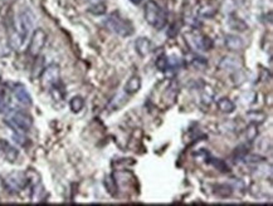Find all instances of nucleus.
<instances>
[{"label":"nucleus","instance_id":"18","mask_svg":"<svg viewBox=\"0 0 273 206\" xmlns=\"http://www.w3.org/2000/svg\"><path fill=\"white\" fill-rule=\"evenodd\" d=\"M213 100H214V92H213V89H211L209 85H206L202 93L203 104H205V106H210V103L213 102Z\"/></svg>","mask_w":273,"mask_h":206},{"label":"nucleus","instance_id":"11","mask_svg":"<svg viewBox=\"0 0 273 206\" xmlns=\"http://www.w3.org/2000/svg\"><path fill=\"white\" fill-rule=\"evenodd\" d=\"M224 44L229 50H241L243 49L246 43H244L243 38H241L237 34H227L226 39H224Z\"/></svg>","mask_w":273,"mask_h":206},{"label":"nucleus","instance_id":"16","mask_svg":"<svg viewBox=\"0 0 273 206\" xmlns=\"http://www.w3.org/2000/svg\"><path fill=\"white\" fill-rule=\"evenodd\" d=\"M85 107V100L81 96H74L72 100L69 101V108L73 113H79Z\"/></svg>","mask_w":273,"mask_h":206},{"label":"nucleus","instance_id":"14","mask_svg":"<svg viewBox=\"0 0 273 206\" xmlns=\"http://www.w3.org/2000/svg\"><path fill=\"white\" fill-rule=\"evenodd\" d=\"M228 25L230 27V29L237 30V32L239 33H243L248 29V24H247L243 19L234 17V15L228 19Z\"/></svg>","mask_w":273,"mask_h":206},{"label":"nucleus","instance_id":"27","mask_svg":"<svg viewBox=\"0 0 273 206\" xmlns=\"http://www.w3.org/2000/svg\"><path fill=\"white\" fill-rule=\"evenodd\" d=\"M44 190H43V186L41 184L38 185H35L34 188H33V195H32V199L34 201H39L42 199V195H43Z\"/></svg>","mask_w":273,"mask_h":206},{"label":"nucleus","instance_id":"22","mask_svg":"<svg viewBox=\"0 0 273 206\" xmlns=\"http://www.w3.org/2000/svg\"><path fill=\"white\" fill-rule=\"evenodd\" d=\"M209 164L214 166L217 170H219L220 172H229V166L227 165L226 161L220 159H210L209 160Z\"/></svg>","mask_w":273,"mask_h":206},{"label":"nucleus","instance_id":"3","mask_svg":"<svg viewBox=\"0 0 273 206\" xmlns=\"http://www.w3.org/2000/svg\"><path fill=\"white\" fill-rule=\"evenodd\" d=\"M5 124L17 133H24L32 128L33 118L32 116L22 111H12L6 117Z\"/></svg>","mask_w":273,"mask_h":206},{"label":"nucleus","instance_id":"28","mask_svg":"<svg viewBox=\"0 0 273 206\" xmlns=\"http://www.w3.org/2000/svg\"><path fill=\"white\" fill-rule=\"evenodd\" d=\"M9 108V97L6 96V93L1 92L0 93V112H4Z\"/></svg>","mask_w":273,"mask_h":206},{"label":"nucleus","instance_id":"17","mask_svg":"<svg viewBox=\"0 0 273 206\" xmlns=\"http://www.w3.org/2000/svg\"><path fill=\"white\" fill-rule=\"evenodd\" d=\"M247 117L250 118V124H263L266 121V115L263 112H259V111H250V112L247 113Z\"/></svg>","mask_w":273,"mask_h":206},{"label":"nucleus","instance_id":"19","mask_svg":"<svg viewBox=\"0 0 273 206\" xmlns=\"http://www.w3.org/2000/svg\"><path fill=\"white\" fill-rule=\"evenodd\" d=\"M106 10H107V5H106L103 1H100V3L92 4V5L90 6L88 12L93 15H103L106 13Z\"/></svg>","mask_w":273,"mask_h":206},{"label":"nucleus","instance_id":"6","mask_svg":"<svg viewBox=\"0 0 273 206\" xmlns=\"http://www.w3.org/2000/svg\"><path fill=\"white\" fill-rule=\"evenodd\" d=\"M46 43H47V33L44 32L43 29H41V28L35 29L33 32L32 37H30L29 45H28V53H29V56H32L33 58L39 57Z\"/></svg>","mask_w":273,"mask_h":206},{"label":"nucleus","instance_id":"8","mask_svg":"<svg viewBox=\"0 0 273 206\" xmlns=\"http://www.w3.org/2000/svg\"><path fill=\"white\" fill-rule=\"evenodd\" d=\"M135 49L140 57H147L153 50V43L146 37H140L135 41Z\"/></svg>","mask_w":273,"mask_h":206},{"label":"nucleus","instance_id":"9","mask_svg":"<svg viewBox=\"0 0 273 206\" xmlns=\"http://www.w3.org/2000/svg\"><path fill=\"white\" fill-rule=\"evenodd\" d=\"M14 97H15V100L21 103V104H23V106H25V107L32 106V103H33L32 96L29 94L28 89H26L25 87H23V85H17V87H15Z\"/></svg>","mask_w":273,"mask_h":206},{"label":"nucleus","instance_id":"30","mask_svg":"<svg viewBox=\"0 0 273 206\" xmlns=\"http://www.w3.org/2000/svg\"><path fill=\"white\" fill-rule=\"evenodd\" d=\"M232 1L235 5H243V4L246 3V0H232Z\"/></svg>","mask_w":273,"mask_h":206},{"label":"nucleus","instance_id":"31","mask_svg":"<svg viewBox=\"0 0 273 206\" xmlns=\"http://www.w3.org/2000/svg\"><path fill=\"white\" fill-rule=\"evenodd\" d=\"M91 4H96V3H100V1H102V0H88Z\"/></svg>","mask_w":273,"mask_h":206},{"label":"nucleus","instance_id":"1","mask_svg":"<svg viewBox=\"0 0 273 206\" xmlns=\"http://www.w3.org/2000/svg\"><path fill=\"white\" fill-rule=\"evenodd\" d=\"M106 27L120 37H130L134 34V25L126 18L121 17L118 12H114L107 17L105 21Z\"/></svg>","mask_w":273,"mask_h":206},{"label":"nucleus","instance_id":"25","mask_svg":"<svg viewBox=\"0 0 273 206\" xmlns=\"http://www.w3.org/2000/svg\"><path fill=\"white\" fill-rule=\"evenodd\" d=\"M215 12H217V9H215L214 6H210V5H204L199 9V14L202 15V17H205V18H210V17H213V15L215 14Z\"/></svg>","mask_w":273,"mask_h":206},{"label":"nucleus","instance_id":"2","mask_svg":"<svg viewBox=\"0 0 273 206\" xmlns=\"http://www.w3.org/2000/svg\"><path fill=\"white\" fill-rule=\"evenodd\" d=\"M145 21L156 29L164 28L166 23V14L162 8L154 0H149L145 5Z\"/></svg>","mask_w":273,"mask_h":206},{"label":"nucleus","instance_id":"10","mask_svg":"<svg viewBox=\"0 0 273 206\" xmlns=\"http://www.w3.org/2000/svg\"><path fill=\"white\" fill-rule=\"evenodd\" d=\"M242 67V62L239 61V58L232 56H227L224 57L219 63L220 69H224V71H239Z\"/></svg>","mask_w":273,"mask_h":206},{"label":"nucleus","instance_id":"24","mask_svg":"<svg viewBox=\"0 0 273 206\" xmlns=\"http://www.w3.org/2000/svg\"><path fill=\"white\" fill-rule=\"evenodd\" d=\"M217 190H215V194L218 196H222V197H228L232 195V187H229L227 185H219L217 186Z\"/></svg>","mask_w":273,"mask_h":206},{"label":"nucleus","instance_id":"26","mask_svg":"<svg viewBox=\"0 0 273 206\" xmlns=\"http://www.w3.org/2000/svg\"><path fill=\"white\" fill-rule=\"evenodd\" d=\"M193 65L202 71V69H204V68L208 65V61H206L205 58H203V57H195V58L193 59Z\"/></svg>","mask_w":273,"mask_h":206},{"label":"nucleus","instance_id":"15","mask_svg":"<svg viewBox=\"0 0 273 206\" xmlns=\"http://www.w3.org/2000/svg\"><path fill=\"white\" fill-rule=\"evenodd\" d=\"M217 104H218V108H219L220 112L227 113V115L234 112L235 104L233 103V101H230L229 98H227V97L220 98V100L218 101Z\"/></svg>","mask_w":273,"mask_h":206},{"label":"nucleus","instance_id":"12","mask_svg":"<svg viewBox=\"0 0 273 206\" xmlns=\"http://www.w3.org/2000/svg\"><path fill=\"white\" fill-rule=\"evenodd\" d=\"M0 150H3L4 156L10 162H14L18 159V155H19L17 148L13 147L12 144H8L6 141H0Z\"/></svg>","mask_w":273,"mask_h":206},{"label":"nucleus","instance_id":"20","mask_svg":"<svg viewBox=\"0 0 273 206\" xmlns=\"http://www.w3.org/2000/svg\"><path fill=\"white\" fill-rule=\"evenodd\" d=\"M258 136V124H250V126L247 127L246 130V137L248 141H254Z\"/></svg>","mask_w":273,"mask_h":206},{"label":"nucleus","instance_id":"13","mask_svg":"<svg viewBox=\"0 0 273 206\" xmlns=\"http://www.w3.org/2000/svg\"><path fill=\"white\" fill-rule=\"evenodd\" d=\"M141 88V78L138 76H132L125 84V93L132 94L137 93Z\"/></svg>","mask_w":273,"mask_h":206},{"label":"nucleus","instance_id":"23","mask_svg":"<svg viewBox=\"0 0 273 206\" xmlns=\"http://www.w3.org/2000/svg\"><path fill=\"white\" fill-rule=\"evenodd\" d=\"M155 65L160 72H165L167 69V67H169V58L165 54H161V56L156 59Z\"/></svg>","mask_w":273,"mask_h":206},{"label":"nucleus","instance_id":"32","mask_svg":"<svg viewBox=\"0 0 273 206\" xmlns=\"http://www.w3.org/2000/svg\"><path fill=\"white\" fill-rule=\"evenodd\" d=\"M130 1H131V3H134V4H140L142 0H130Z\"/></svg>","mask_w":273,"mask_h":206},{"label":"nucleus","instance_id":"29","mask_svg":"<svg viewBox=\"0 0 273 206\" xmlns=\"http://www.w3.org/2000/svg\"><path fill=\"white\" fill-rule=\"evenodd\" d=\"M246 162H252V164H258V162L263 161L261 156H257V155H250V156H244Z\"/></svg>","mask_w":273,"mask_h":206},{"label":"nucleus","instance_id":"4","mask_svg":"<svg viewBox=\"0 0 273 206\" xmlns=\"http://www.w3.org/2000/svg\"><path fill=\"white\" fill-rule=\"evenodd\" d=\"M35 25V15L29 8H25V9L22 10L18 15L17 19V29L15 32L21 34L22 38L25 41L28 38V36L30 34V32L33 30Z\"/></svg>","mask_w":273,"mask_h":206},{"label":"nucleus","instance_id":"21","mask_svg":"<svg viewBox=\"0 0 273 206\" xmlns=\"http://www.w3.org/2000/svg\"><path fill=\"white\" fill-rule=\"evenodd\" d=\"M105 186L107 188V191L111 195L116 194L117 191V181L114 180V176H107L105 179Z\"/></svg>","mask_w":273,"mask_h":206},{"label":"nucleus","instance_id":"5","mask_svg":"<svg viewBox=\"0 0 273 206\" xmlns=\"http://www.w3.org/2000/svg\"><path fill=\"white\" fill-rule=\"evenodd\" d=\"M28 183H29V180L24 172H12V174L6 175L3 180L4 187L12 194L21 192L23 188L26 187Z\"/></svg>","mask_w":273,"mask_h":206},{"label":"nucleus","instance_id":"7","mask_svg":"<svg viewBox=\"0 0 273 206\" xmlns=\"http://www.w3.org/2000/svg\"><path fill=\"white\" fill-rule=\"evenodd\" d=\"M59 80H61V69L57 64L46 67L41 74V83L44 88H52L53 85L59 82Z\"/></svg>","mask_w":273,"mask_h":206}]
</instances>
